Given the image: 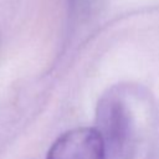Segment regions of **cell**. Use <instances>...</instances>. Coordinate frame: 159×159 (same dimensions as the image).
I'll return each mask as SVG.
<instances>
[{"mask_svg":"<svg viewBox=\"0 0 159 159\" xmlns=\"http://www.w3.org/2000/svg\"><path fill=\"white\" fill-rule=\"evenodd\" d=\"M46 159H107L103 140L96 128L82 127L60 135Z\"/></svg>","mask_w":159,"mask_h":159,"instance_id":"cell-2","label":"cell"},{"mask_svg":"<svg viewBox=\"0 0 159 159\" xmlns=\"http://www.w3.org/2000/svg\"><path fill=\"white\" fill-rule=\"evenodd\" d=\"M88 4H89V0H70V5L72 7V11L75 12L83 11Z\"/></svg>","mask_w":159,"mask_h":159,"instance_id":"cell-3","label":"cell"},{"mask_svg":"<svg viewBox=\"0 0 159 159\" xmlns=\"http://www.w3.org/2000/svg\"><path fill=\"white\" fill-rule=\"evenodd\" d=\"M96 120L107 159H125L134 142V120L124 97L114 91L104 94L98 102Z\"/></svg>","mask_w":159,"mask_h":159,"instance_id":"cell-1","label":"cell"}]
</instances>
